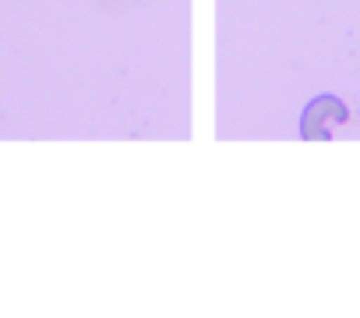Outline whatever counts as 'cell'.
Masks as SVG:
<instances>
[{
	"label": "cell",
	"instance_id": "6da1fadb",
	"mask_svg": "<svg viewBox=\"0 0 360 318\" xmlns=\"http://www.w3.org/2000/svg\"><path fill=\"white\" fill-rule=\"evenodd\" d=\"M346 120H349V110H346V103L339 96H328V92L325 96H314L304 106V113H300V138L304 141H325Z\"/></svg>",
	"mask_w": 360,
	"mask_h": 318
}]
</instances>
